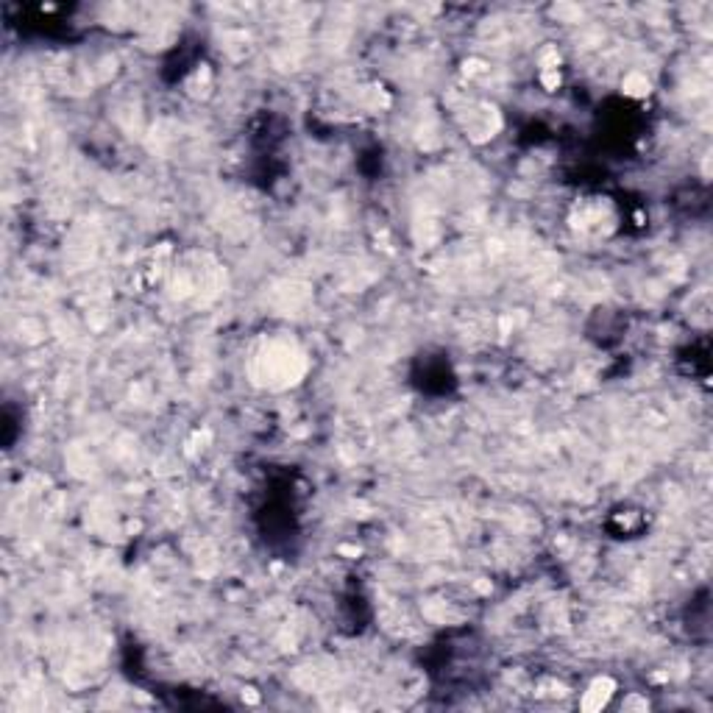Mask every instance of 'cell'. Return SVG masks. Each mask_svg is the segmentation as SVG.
<instances>
[{
	"label": "cell",
	"mask_w": 713,
	"mask_h": 713,
	"mask_svg": "<svg viewBox=\"0 0 713 713\" xmlns=\"http://www.w3.org/2000/svg\"><path fill=\"white\" fill-rule=\"evenodd\" d=\"M610 694H613V683L610 680H596L594 686H591V691L585 694V708L588 711H596V708H602L608 700H610Z\"/></svg>",
	"instance_id": "obj_1"
}]
</instances>
